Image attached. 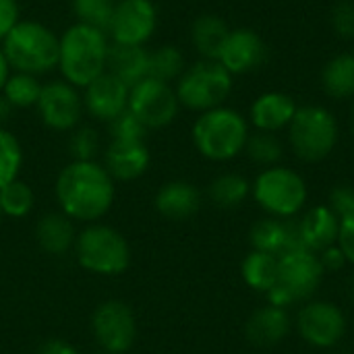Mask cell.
<instances>
[{"mask_svg":"<svg viewBox=\"0 0 354 354\" xmlns=\"http://www.w3.org/2000/svg\"><path fill=\"white\" fill-rule=\"evenodd\" d=\"M185 68H187V60L178 46L162 44L149 50V77L174 85L178 77L185 73Z\"/></svg>","mask_w":354,"mask_h":354,"instance_id":"cell-30","label":"cell"},{"mask_svg":"<svg viewBox=\"0 0 354 354\" xmlns=\"http://www.w3.org/2000/svg\"><path fill=\"white\" fill-rule=\"evenodd\" d=\"M249 135V120L228 106L201 112L191 129V141L197 153L218 164L239 158L245 151Z\"/></svg>","mask_w":354,"mask_h":354,"instance_id":"cell-4","label":"cell"},{"mask_svg":"<svg viewBox=\"0 0 354 354\" xmlns=\"http://www.w3.org/2000/svg\"><path fill=\"white\" fill-rule=\"evenodd\" d=\"M232 87V75L218 60L207 58H201L195 64L187 66L174 83L180 108H187L197 114L214 110L218 106H226Z\"/></svg>","mask_w":354,"mask_h":354,"instance_id":"cell-9","label":"cell"},{"mask_svg":"<svg viewBox=\"0 0 354 354\" xmlns=\"http://www.w3.org/2000/svg\"><path fill=\"white\" fill-rule=\"evenodd\" d=\"M12 112L15 108L8 104V100L0 93V127H6V122L12 118Z\"/></svg>","mask_w":354,"mask_h":354,"instance_id":"cell-43","label":"cell"},{"mask_svg":"<svg viewBox=\"0 0 354 354\" xmlns=\"http://www.w3.org/2000/svg\"><path fill=\"white\" fill-rule=\"evenodd\" d=\"M241 276L249 288L268 292L278 282V257L251 249L241 263Z\"/></svg>","mask_w":354,"mask_h":354,"instance_id":"cell-28","label":"cell"},{"mask_svg":"<svg viewBox=\"0 0 354 354\" xmlns=\"http://www.w3.org/2000/svg\"><path fill=\"white\" fill-rule=\"evenodd\" d=\"M110 37L106 31L85 25L73 23L60 33L58 41V73L60 79L71 85L83 89L93 79L108 71V54H110Z\"/></svg>","mask_w":354,"mask_h":354,"instance_id":"cell-2","label":"cell"},{"mask_svg":"<svg viewBox=\"0 0 354 354\" xmlns=\"http://www.w3.org/2000/svg\"><path fill=\"white\" fill-rule=\"evenodd\" d=\"M71 6L77 23H85L102 31H108L116 0H71Z\"/></svg>","mask_w":354,"mask_h":354,"instance_id":"cell-35","label":"cell"},{"mask_svg":"<svg viewBox=\"0 0 354 354\" xmlns=\"http://www.w3.org/2000/svg\"><path fill=\"white\" fill-rule=\"evenodd\" d=\"M351 124H353V135H354V104H353V114H351Z\"/></svg>","mask_w":354,"mask_h":354,"instance_id":"cell-46","label":"cell"},{"mask_svg":"<svg viewBox=\"0 0 354 354\" xmlns=\"http://www.w3.org/2000/svg\"><path fill=\"white\" fill-rule=\"evenodd\" d=\"M317 255H319V261L324 266V272H340L346 266V257H344V253L340 251L338 245H332V247L324 249Z\"/></svg>","mask_w":354,"mask_h":354,"instance_id":"cell-41","label":"cell"},{"mask_svg":"<svg viewBox=\"0 0 354 354\" xmlns=\"http://www.w3.org/2000/svg\"><path fill=\"white\" fill-rule=\"evenodd\" d=\"M10 73H12V68H10V64H8V60H6L2 48H0V93H2V89H4V83H6V79L10 77Z\"/></svg>","mask_w":354,"mask_h":354,"instance_id":"cell-44","label":"cell"},{"mask_svg":"<svg viewBox=\"0 0 354 354\" xmlns=\"http://www.w3.org/2000/svg\"><path fill=\"white\" fill-rule=\"evenodd\" d=\"M129 91L131 87L127 83L106 71L81 89L85 114L95 122L108 124L124 110H129Z\"/></svg>","mask_w":354,"mask_h":354,"instance_id":"cell-15","label":"cell"},{"mask_svg":"<svg viewBox=\"0 0 354 354\" xmlns=\"http://www.w3.org/2000/svg\"><path fill=\"white\" fill-rule=\"evenodd\" d=\"M324 266L319 255L303 245L292 247L278 257V282L266 292L268 303L288 309L290 305L309 301L324 280Z\"/></svg>","mask_w":354,"mask_h":354,"instance_id":"cell-6","label":"cell"},{"mask_svg":"<svg viewBox=\"0 0 354 354\" xmlns=\"http://www.w3.org/2000/svg\"><path fill=\"white\" fill-rule=\"evenodd\" d=\"M37 203L33 187L21 176L0 189V209L8 220H25L33 214Z\"/></svg>","mask_w":354,"mask_h":354,"instance_id":"cell-29","label":"cell"},{"mask_svg":"<svg viewBox=\"0 0 354 354\" xmlns=\"http://www.w3.org/2000/svg\"><path fill=\"white\" fill-rule=\"evenodd\" d=\"M41 87H44L41 77L12 71L4 83L2 95L8 100V104L15 110H29V108H35L39 93H41Z\"/></svg>","mask_w":354,"mask_h":354,"instance_id":"cell-31","label":"cell"},{"mask_svg":"<svg viewBox=\"0 0 354 354\" xmlns=\"http://www.w3.org/2000/svg\"><path fill=\"white\" fill-rule=\"evenodd\" d=\"M129 112L147 131L168 129L180 112V102L176 97L174 85L158 81L153 77L143 79L129 91Z\"/></svg>","mask_w":354,"mask_h":354,"instance_id":"cell-12","label":"cell"},{"mask_svg":"<svg viewBox=\"0 0 354 354\" xmlns=\"http://www.w3.org/2000/svg\"><path fill=\"white\" fill-rule=\"evenodd\" d=\"M299 241L305 249L322 253L324 249L336 245L340 232V218L328 205H315L303 214L297 222Z\"/></svg>","mask_w":354,"mask_h":354,"instance_id":"cell-21","label":"cell"},{"mask_svg":"<svg viewBox=\"0 0 354 354\" xmlns=\"http://www.w3.org/2000/svg\"><path fill=\"white\" fill-rule=\"evenodd\" d=\"M73 257L77 266L91 276L118 278L129 272L133 249L129 239L116 226L102 220L79 226Z\"/></svg>","mask_w":354,"mask_h":354,"instance_id":"cell-3","label":"cell"},{"mask_svg":"<svg viewBox=\"0 0 354 354\" xmlns=\"http://www.w3.org/2000/svg\"><path fill=\"white\" fill-rule=\"evenodd\" d=\"M249 243L255 251H263V253L280 257L286 251H290L292 247L301 245L297 222L268 216L251 226Z\"/></svg>","mask_w":354,"mask_h":354,"instance_id":"cell-23","label":"cell"},{"mask_svg":"<svg viewBox=\"0 0 354 354\" xmlns=\"http://www.w3.org/2000/svg\"><path fill=\"white\" fill-rule=\"evenodd\" d=\"M87 354H116V353H106V351H100V348H95V351H91V353Z\"/></svg>","mask_w":354,"mask_h":354,"instance_id":"cell-45","label":"cell"},{"mask_svg":"<svg viewBox=\"0 0 354 354\" xmlns=\"http://www.w3.org/2000/svg\"><path fill=\"white\" fill-rule=\"evenodd\" d=\"M266 56H268V46L261 39V35L249 27H241V29H230L218 54V62L234 77L259 68L266 62Z\"/></svg>","mask_w":354,"mask_h":354,"instance_id":"cell-17","label":"cell"},{"mask_svg":"<svg viewBox=\"0 0 354 354\" xmlns=\"http://www.w3.org/2000/svg\"><path fill=\"white\" fill-rule=\"evenodd\" d=\"M251 195V183L236 172L218 174L207 187V199L220 209H236Z\"/></svg>","mask_w":354,"mask_h":354,"instance_id":"cell-27","label":"cell"},{"mask_svg":"<svg viewBox=\"0 0 354 354\" xmlns=\"http://www.w3.org/2000/svg\"><path fill=\"white\" fill-rule=\"evenodd\" d=\"M245 153L249 156V160L257 166L270 168V166H278L280 160L284 158V147L282 141L276 137V133H253L247 139L245 145Z\"/></svg>","mask_w":354,"mask_h":354,"instance_id":"cell-34","label":"cell"},{"mask_svg":"<svg viewBox=\"0 0 354 354\" xmlns=\"http://www.w3.org/2000/svg\"><path fill=\"white\" fill-rule=\"evenodd\" d=\"M89 330L100 351L116 354L131 353L139 336L137 315L133 307L120 299L102 301L91 313Z\"/></svg>","mask_w":354,"mask_h":354,"instance_id":"cell-10","label":"cell"},{"mask_svg":"<svg viewBox=\"0 0 354 354\" xmlns=\"http://www.w3.org/2000/svg\"><path fill=\"white\" fill-rule=\"evenodd\" d=\"M322 87L334 100L354 97V54L344 52L328 60L322 71Z\"/></svg>","mask_w":354,"mask_h":354,"instance_id":"cell-26","label":"cell"},{"mask_svg":"<svg viewBox=\"0 0 354 354\" xmlns=\"http://www.w3.org/2000/svg\"><path fill=\"white\" fill-rule=\"evenodd\" d=\"M251 195L257 205L272 218L292 220L301 214L309 199L307 180L292 168H263L251 185Z\"/></svg>","mask_w":354,"mask_h":354,"instance_id":"cell-8","label":"cell"},{"mask_svg":"<svg viewBox=\"0 0 354 354\" xmlns=\"http://www.w3.org/2000/svg\"><path fill=\"white\" fill-rule=\"evenodd\" d=\"M2 220H4V216H2V209H0V224H2Z\"/></svg>","mask_w":354,"mask_h":354,"instance_id":"cell-47","label":"cell"},{"mask_svg":"<svg viewBox=\"0 0 354 354\" xmlns=\"http://www.w3.org/2000/svg\"><path fill=\"white\" fill-rule=\"evenodd\" d=\"M106 133H108V139H114V141H145L149 135V131L129 110H124L120 116L110 120L106 124Z\"/></svg>","mask_w":354,"mask_h":354,"instance_id":"cell-36","label":"cell"},{"mask_svg":"<svg viewBox=\"0 0 354 354\" xmlns=\"http://www.w3.org/2000/svg\"><path fill=\"white\" fill-rule=\"evenodd\" d=\"M299 336L313 348H334L346 334V315L332 301H307L295 319Z\"/></svg>","mask_w":354,"mask_h":354,"instance_id":"cell-14","label":"cell"},{"mask_svg":"<svg viewBox=\"0 0 354 354\" xmlns=\"http://www.w3.org/2000/svg\"><path fill=\"white\" fill-rule=\"evenodd\" d=\"M104 168L114 183H135L143 178L151 166V151L147 141H114L110 139L102 151Z\"/></svg>","mask_w":354,"mask_h":354,"instance_id":"cell-16","label":"cell"},{"mask_svg":"<svg viewBox=\"0 0 354 354\" xmlns=\"http://www.w3.org/2000/svg\"><path fill=\"white\" fill-rule=\"evenodd\" d=\"M77 224L62 212H46L37 218L33 228V239L41 253L50 257H64L73 253L77 239Z\"/></svg>","mask_w":354,"mask_h":354,"instance_id":"cell-20","label":"cell"},{"mask_svg":"<svg viewBox=\"0 0 354 354\" xmlns=\"http://www.w3.org/2000/svg\"><path fill=\"white\" fill-rule=\"evenodd\" d=\"M336 245L340 247V251L346 257V263L354 266V214L340 220V232H338V241Z\"/></svg>","mask_w":354,"mask_h":354,"instance_id":"cell-40","label":"cell"},{"mask_svg":"<svg viewBox=\"0 0 354 354\" xmlns=\"http://www.w3.org/2000/svg\"><path fill=\"white\" fill-rule=\"evenodd\" d=\"M60 35L46 23L21 19L0 41V48L12 71L44 77L58 68Z\"/></svg>","mask_w":354,"mask_h":354,"instance_id":"cell-5","label":"cell"},{"mask_svg":"<svg viewBox=\"0 0 354 354\" xmlns=\"http://www.w3.org/2000/svg\"><path fill=\"white\" fill-rule=\"evenodd\" d=\"M108 73L116 75L129 87L149 77V48L147 46H118L110 44Z\"/></svg>","mask_w":354,"mask_h":354,"instance_id":"cell-24","label":"cell"},{"mask_svg":"<svg viewBox=\"0 0 354 354\" xmlns=\"http://www.w3.org/2000/svg\"><path fill=\"white\" fill-rule=\"evenodd\" d=\"M340 127L336 116L317 104L299 106L292 122L288 124V141L292 153L307 162H324L338 145Z\"/></svg>","mask_w":354,"mask_h":354,"instance_id":"cell-7","label":"cell"},{"mask_svg":"<svg viewBox=\"0 0 354 354\" xmlns=\"http://www.w3.org/2000/svg\"><path fill=\"white\" fill-rule=\"evenodd\" d=\"M54 199L79 226L102 222L116 203V183L100 160H68L54 178Z\"/></svg>","mask_w":354,"mask_h":354,"instance_id":"cell-1","label":"cell"},{"mask_svg":"<svg viewBox=\"0 0 354 354\" xmlns=\"http://www.w3.org/2000/svg\"><path fill=\"white\" fill-rule=\"evenodd\" d=\"M332 27L340 37H354V2L340 0L332 10Z\"/></svg>","mask_w":354,"mask_h":354,"instance_id":"cell-37","label":"cell"},{"mask_svg":"<svg viewBox=\"0 0 354 354\" xmlns=\"http://www.w3.org/2000/svg\"><path fill=\"white\" fill-rule=\"evenodd\" d=\"M35 354H81L77 351V346L68 340H62V338H50L46 342H41L37 346Z\"/></svg>","mask_w":354,"mask_h":354,"instance_id":"cell-42","label":"cell"},{"mask_svg":"<svg viewBox=\"0 0 354 354\" xmlns=\"http://www.w3.org/2000/svg\"><path fill=\"white\" fill-rule=\"evenodd\" d=\"M299 106L292 95L284 91H266L257 95L249 108V122L261 133H278L288 129Z\"/></svg>","mask_w":354,"mask_h":354,"instance_id":"cell-19","label":"cell"},{"mask_svg":"<svg viewBox=\"0 0 354 354\" xmlns=\"http://www.w3.org/2000/svg\"><path fill=\"white\" fill-rule=\"evenodd\" d=\"M290 330H292V319L288 309L266 305L247 319L245 336L255 346H276L288 338Z\"/></svg>","mask_w":354,"mask_h":354,"instance_id":"cell-22","label":"cell"},{"mask_svg":"<svg viewBox=\"0 0 354 354\" xmlns=\"http://www.w3.org/2000/svg\"><path fill=\"white\" fill-rule=\"evenodd\" d=\"M71 160H100L104 151L102 135L93 124L81 122L75 131L68 133V143H66Z\"/></svg>","mask_w":354,"mask_h":354,"instance_id":"cell-33","label":"cell"},{"mask_svg":"<svg viewBox=\"0 0 354 354\" xmlns=\"http://www.w3.org/2000/svg\"><path fill=\"white\" fill-rule=\"evenodd\" d=\"M23 162L25 153L19 137L6 127H0V189L21 176Z\"/></svg>","mask_w":354,"mask_h":354,"instance_id":"cell-32","label":"cell"},{"mask_svg":"<svg viewBox=\"0 0 354 354\" xmlns=\"http://www.w3.org/2000/svg\"><path fill=\"white\" fill-rule=\"evenodd\" d=\"M21 2L19 0H0V41L10 33V29L21 21Z\"/></svg>","mask_w":354,"mask_h":354,"instance_id":"cell-39","label":"cell"},{"mask_svg":"<svg viewBox=\"0 0 354 354\" xmlns=\"http://www.w3.org/2000/svg\"><path fill=\"white\" fill-rule=\"evenodd\" d=\"M203 203V193L197 185L189 180H168L164 183L153 197L156 212L170 222H185L193 218Z\"/></svg>","mask_w":354,"mask_h":354,"instance_id":"cell-18","label":"cell"},{"mask_svg":"<svg viewBox=\"0 0 354 354\" xmlns=\"http://www.w3.org/2000/svg\"><path fill=\"white\" fill-rule=\"evenodd\" d=\"M35 112L39 122L48 131L68 135L83 122V93L79 87L71 85L60 77L44 81L39 100L35 104Z\"/></svg>","mask_w":354,"mask_h":354,"instance_id":"cell-11","label":"cell"},{"mask_svg":"<svg viewBox=\"0 0 354 354\" xmlns=\"http://www.w3.org/2000/svg\"><path fill=\"white\" fill-rule=\"evenodd\" d=\"M160 23L153 0H116L108 37L118 46H147Z\"/></svg>","mask_w":354,"mask_h":354,"instance_id":"cell-13","label":"cell"},{"mask_svg":"<svg viewBox=\"0 0 354 354\" xmlns=\"http://www.w3.org/2000/svg\"><path fill=\"white\" fill-rule=\"evenodd\" d=\"M328 207L340 218H348L354 214V187L353 185H336L330 193Z\"/></svg>","mask_w":354,"mask_h":354,"instance_id":"cell-38","label":"cell"},{"mask_svg":"<svg viewBox=\"0 0 354 354\" xmlns=\"http://www.w3.org/2000/svg\"><path fill=\"white\" fill-rule=\"evenodd\" d=\"M230 33L228 23L218 15H199L191 25V44L201 58L218 60V54Z\"/></svg>","mask_w":354,"mask_h":354,"instance_id":"cell-25","label":"cell"}]
</instances>
